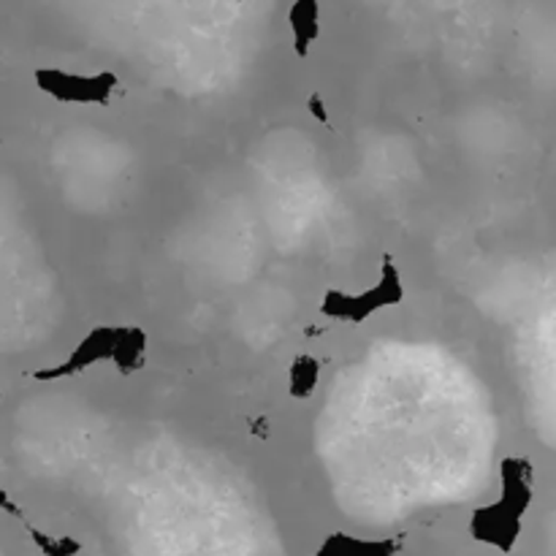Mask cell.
<instances>
[{
  "instance_id": "cell-1",
  "label": "cell",
  "mask_w": 556,
  "mask_h": 556,
  "mask_svg": "<svg viewBox=\"0 0 556 556\" xmlns=\"http://www.w3.org/2000/svg\"><path fill=\"white\" fill-rule=\"evenodd\" d=\"M527 503H530L527 481L521 476H510L508 472L505 476L503 500L476 514L472 532H476L478 541L503 548V552H510L516 535H519V525L527 510Z\"/></svg>"
},
{
  "instance_id": "cell-2",
  "label": "cell",
  "mask_w": 556,
  "mask_h": 556,
  "mask_svg": "<svg viewBox=\"0 0 556 556\" xmlns=\"http://www.w3.org/2000/svg\"><path fill=\"white\" fill-rule=\"evenodd\" d=\"M394 554L391 543H367L356 541V538H334L331 543H326L315 556H389Z\"/></svg>"
}]
</instances>
